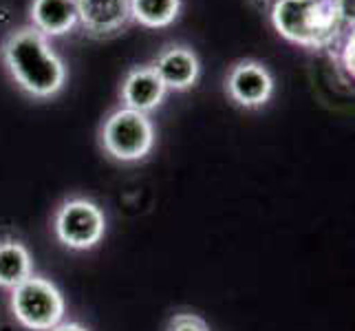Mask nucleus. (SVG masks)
Here are the masks:
<instances>
[{
    "label": "nucleus",
    "instance_id": "1",
    "mask_svg": "<svg viewBox=\"0 0 355 331\" xmlns=\"http://www.w3.org/2000/svg\"><path fill=\"white\" fill-rule=\"evenodd\" d=\"M3 65L16 87L35 100L55 97L67 84V67L46 35L33 27L11 31L3 42Z\"/></svg>",
    "mask_w": 355,
    "mask_h": 331
},
{
    "label": "nucleus",
    "instance_id": "2",
    "mask_svg": "<svg viewBox=\"0 0 355 331\" xmlns=\"http://www.w3.org/2000/svg\"><path fill=\"white\" fill-rule=\"evenodd\" d=\"M272 22L285 40L307 49L331 46L345 24L329 0H276Z\"/></svg>",
    "mask_w": 355,
    "mask_h": 331
},
{
    "label": "nucleus",
    "instance_id": "3",
    "mask_svg": "<svg viewBox=\"0 0 355 331\" xmlns=\"http://www.w3.org/2000/svg\"><path fill=\"white\" fill-rule=\"evenodd\" d=\"M11 312L16 321L31 331H51L64 321L67 303L51 280L29 276L11 289Z\"/></svg>",
    "mask_w": 355,
    "mask_h": 331
},
{
    "label": "nucleus",
    "instance_id": "4",
    "mask_svg": "<svg viewBox=\"0 0 355 331\" xmlns=\"http://www.w3.org/2000/svg\"><path fill=\"white\" fill-rule=\"evenodd\" d=\"M155 126L153 119L132 108H117L102 126V148L115 162L135 164L153 151Z\"/></svg>",
    "mask_w": 355,
    "mask_h": 331
},
{
    "label": "nucleus",
    "instance_id": "5",
    "mask_svg": "<svg viewBox=\"0 0 355 331\" xmlns=\"http://www.w3.org/2000/svg\"><path fill=\"white\" fill-rule=\"evenodd\" d=\"M55 237L69 250L87 252L104 239L106 217L102 207L89 199H71L55 212Z\"/></svg>",
    "mask_w": 355,
    "mask_h": 331
},
{
    "label": "nucleus",
    "instance_id": "6",
    "mask_svg": "<svg viewBox=\"0 0 355 331\" xmlns=\"http://www.w3.org/2000/svg\"><path fill=\"white\" fill-rule=\"evenodd\" d=\"M227 93L243 108H261L274 95V78L269 69L256 60H243L227 73Z\"/></svg>",
    "mask_w": 355,
    "mask_h": 331
},
{
    "label": "nucleus",
    "instance_id": "7",
    "mask_svg": "<svg viewBox=\"0 0 355 331\" xmlns=\"http://www.w3.org/2000/svg\"><path fill=\"white\" fill-rule=\"evenodd\" d=\"M78 20L93 35H113L130 20V0H76Z\"/></svg>",
    "mask_w": 355,
    "mask_h": 331
},
{
    "label": "nucleus",
    "instance_id": "8",
    "mask_svg": "<svg viewBox=\"0 0 355 331\" xmlns=\"http://www.w3.org/2000/svg\"><path fill=\"white\" fill-rule=\"evenodd\" d=\"M155 71L166 84V89L188 91L197 84L201 76V62L192 49L175 44V46L164 49L162 56L157 58Z\"/></svg>",
    "mask_w": 355,
    "mask_h": 331
},
{
    "label": "nucleus",
    "instance_id": "9",
    "mask_svg": "<svg viewBox=\"0 0 355 331\" xmlns=\"http://www.w3.org/2000/svg\"><path fill=\"white\" fill-rule=\"evenodd\" d=\"M166 84L157 76L155 67H135L121 84V100L126 108L148 115L166 100Z\"/></svg>",
    "mask_w": 355,
    "mask_h": 331
},
{
    "label": "nucleus",
    "instance_id": "10",
    "mask_svg": "<svg viewBox=\"0 0 355 331\" xmlns=\"http://www.w3.org/2000/svg\"><path fill=\"white\" fill-rule=\"evenodd\" d=\"M29 16L33 29H38L46 38L71 33L80 22L76 0H33Z\"/></svg>",
    "mask_w": 355,
    "mask_h": 331
},
{
    "label": "nucleus",
    "instance_id": "11",
    "mask_svg": "<svg viewBox=\"0 0 355 331\" xmlns=\"http://www.w3.org/2000/svg\"><path fill=\"white\" fill-rule=\"evenodd\" d=\"M33 274V261L29 250L18 241L0 243V287L14 289Z\"/></svg>",
    "mask_w": 355,
    "mask_h": 331
},
{
    "label": "nucleus",
    "instance_id": "12",
    "mask_svg": "<svg viewBox=\"0 0 355 331\" xmlns=\"http://www.w3.org/2000/svg\"><path fill=\"white\" fill-rule=\"evenodd\" d=\"M181 11V0H130V18L148 29L170 27Z\"/></svg>",
    "mask_w": 355,
    "mask_h": 331
},
{
    "label": "nucleus",
    "instance_id": "13",
    "mask_svg": "<svg viewBox=\"0 0 355 331\" xmlns=\"http://www.w3.org/2000/svg\"><path fill=\"white\" fill-rule=\"evenodd\" d=\"M166 331H210V327L197 314H177L170 318Z\"/></svg>",
    "mask_w": 355,
    "mask_h": 331
},
{
    "label": "nucleus",
    "instance_id": "14",
    "mask_svg": "<svg viewBox=\"0 0 355 331\" xmlns=\"http://www.w3.org/2000/svg\"><path fill=\"white\" fill-rule=\"evenodd\" d=\"M329 3H331L334 11L342 22L353 27V0H329Z\"/></svg>",
    "mask_w": 355,
    "mask_h": 331
},
{
    "label": "nucleus",
    "instance_id": "15",
    "mask_svg": "<svg viewBox=\"0 0 355 331\" xmlns=\"http://www.w3.org/2000/svg\"><path fill=\"white\" fill-rule=\"evenodd\" d=\"M342 69L353 78V29L345 35V44H342Z\"/></svg>",
    "mask_w": 355,
    "mask_h": 331
},
{
    "label": "nucleus",
    "instance_id": "16",
    "mask_svg": "<svg viewBox=\"0 0 355 331\" xmlns=\"http://www.w3.org/2000/svg\"><path fill=\"white\" fill-rule=\"evenodd\" d=\"M51 331H89L84 325H80V323H60V325H55Z\"/></svg>",
    "mask_w": 355,
    "mask_h": 331
}]
</instances>
